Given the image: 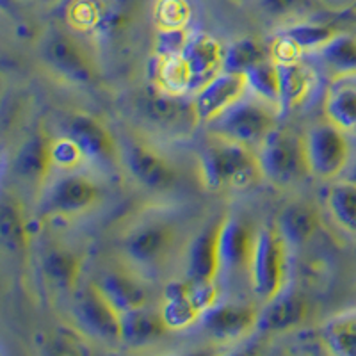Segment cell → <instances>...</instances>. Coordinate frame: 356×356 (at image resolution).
<instances>
[{"label":"cell","mask_w":356,"mask_h":356,"mask_svg":"<svg viewBox=\"0 0 356 356\" xmlns=\"http://www.w3.org/2000/svg\"><path fill=\"white\" fill-rule=\"evenodd\" d=\"M222 54L214 38L193 33L178 56L157 59V84L177 95L198 91L221 72Z\"/></svg>","instance_id":"6da1fadb"},{"label":"cell","mask_w":356,"mask_h":356,"mask_svg":"<svg viewBox=\"0 0 356 356\" xmlns=\"http://www.w3.org/2000/svg\"><path fill=\"white\" fill-rule=\"evenodd\" d=\"M200 177L207 189H248L264 177L257 152L241 143L216 138L200 154Z\"/></svg>","instance_id":"7a4b0ae2"},{"label":"cell","mask_w":356,"mask_h":356,"mask_svg":"<svg viewBox=\"0 0 356 356\" xmlns=\"http://www.w3.org/2000/svg\"><path fill=\"white\" fill-rule=\"evenodd\" d=\"M264 177L278 187H287L303 180L308 170L303 138L285 129H275L257 148Z\"/></svg>","instance_id":"3957f363"},{"label":"cell","mask_w":356,"mask_h":356,"mask_svg":"<svg viewBox=\"0 0 356 356\" xmlns=\"http://www.w3.org/2000/svg\"><path fill=\"white\" fill-rule=\"evenodd\" d=\"M275 127V109L271 104L260 98L257 100L241 98L211 122L214 138L241 143L250 148H259L260 143Z\"/></svg>","instance_id":"277c9868"},{"label":"cell","mask_w":356,"mask_h":356,"mask_svg":"<svg viewBox=\"0 0 356 356\" xmlns=\"http://www.w3.org/2000/svg\"><path fill=\"white\" fill-rule=\"evenodd\" d=\"M285 244L278 228L262 227L255 234L248 271L253 294L266 303L284 291Z\"/></svg>","instance_id":"5b68a950"},{"label":"cell","mask_w":356,"mask_h":356,"mask_svg":"<svg viewBox=\"0 0 356 356\" xmlns=\"http://www.w3.org/2000/svg\"><path fill=\"white\" fill-rule=\"evenodd\" d=\"M134 106L148 125L164 132L187 134L200 123L193 100L186 102L184 95L171 93L159 84L141 89Z\"/></svg>","instance_id":"8992f818"},{"label":"cell","mask_w":356,"mask_h":356,"mask_svg":"<svg viewBox=\"0 0 356 356\" xmlns=\"http://www.w3.org/2000/svg\"><path fill=\"white\" fill-rule=\"evenodd\" d=\"M305 155L312 175L323 180H332L346 171L351 159V148L344 130L328 120L312 127L303 138Z\"/></svg>","instance_id":"52a82bcc"},{"label":"cell","mask_w":356,"mask_h":356,"mask_svg":"<svg viewBox=\"0 0 356 356\" xmlns=\"http://www.w3.org/2000/svg\"><path fill=\"white\" fill-rule=\"evenodd\" d=\"M72 316L86 335L104 342H122V314L102 294L97 284H88L79 291Z\"/></svg>","instance_id":"ba28073f"},{"label":"cell","mask_w":356,"mask_h":356,"mask_svg":"<svg viewBox=\"0 0 356 356\" xmlns=\"http://www.w3.org/2000/svg\"><path fill=\"white\" fill-rule=\"evenodd\" d=\"M100 200V189L84 175H65L50 186L41 205V216H79L91 211Z\"/></svg>","instance_id":"9c48e42d"},{"label":"cell","mask_w":356,"mask_h":356,"mask_svg":"<svg viewBox=\"0 0 356 356\" xmlns=\"http://www.w3.org/2000/svg\"><path fill=\"white\" fill-rule=\"evenodd\" d=\"M41 59L59 77L75 84H91L97 70L81 44L63 33H52L41 43Z\"/></svg>","instance_id":"30bf717a"},{"label":"cell","mask_w":356,"mask_h":356,"mask_svg":"<svg viewBox=\"0 0 356 356\" xmlns=\"http://www.w3.org/2000/svg\"><path fill=\"white\" fill-rule=\"evenodd\" d=\"M177 243V230L170 222H146L123 239V255L130 264L152 267L168 259Z\"/></svg>","instance_id":"8fae6325"},{"label":"cell","mask_w":356,"mask_h":356,"mask_svg":"<svg viewBox=\"0 0 356 356\" xmlns=\"http://www.w3.org/2000/svg\"><path fill=\"white\" fill-rule=\"evenodd\" d=\"M63 136L77 143L88 161L106 164L116 155L114 138L104 123L86 113H72L63 122Z\"/></svg>","instance_id":"7c38bea8"},{"label":"cell","mask_w":356,"mask_h":356,"mask_svg":"<svg viewBox=\"0 0 356 356\" xmlns=\"http://www.w3.org/2000/svg\"><path fill=\"white\" fill-rule=\"evenodd\" d=\"M123 161L138 184L152 191H166L177 180L175 168L152 146L141 141H129L123 150Z\"/></svg>","instance_id":"4fadbf2b"},{"label":"cell","mask_w":356,"mask_h":356,"mask_svg":"<svg viewBox=\"0 0 356 356\" xmlns=\"http://www.w3.org/2000/svg\"><path fill=\"white\" fill-rule=\"evenodd\" d=\"M259 314L248 303H214L200 317L203 330L216 340H237L257 328Z\"/></svg>","instance_id":"5bb4252c"},{"label":"cell","mask_w":356,"mask_h":356,"mask_svg":"<svg viewBox=\"0 0 356 356\" xmlns=\"http://www.w3.org/2000/svg\"><path fill=\"white\" fill-rule=\"evenodd\" d=\"M248 84L244 75L230 72H219L214 79L198 89L193 98L196 116L200 122L211 123L212 120L228 109L232 104L244 97Z\"/></svg>","instance_id":"9a60e30c"},{"label":"cell","mask_w":356,"mask_h":356,"mask_svg":"<svg viewBox=\"0 0 356 356\" xmlns=\"http://www.w3.org/2000/svg\"><path fill=\"white\" fill-rule=\"evenodd\" d=\"M218 237L219 222H216V225L203 228L189 244L184 280L191 287H207V285L216 284V278L221 271Z\"/></svg>","instance_id":"2e32d148"},{"label":"cell","mask_w":356,"mask_h":356,"mask_svg":"<svg viewBox=\"0 0 356 356\" xmlns=\"http://www.w3.org/2000/svg\"><path fill=\"white\" fill-rule=\"evenodd\" d=\"M255 234L239 218H225L219 222L218 251L221 271L237 273L248 267Z\"/></svg>","instance_id":"e0dca14e"},{"label":"cell","mask_w":356,"mask_h":356,"mask_svg":"<svg viewBox=\"0 0 356 356\" xmlns=\"http://www.w3.org/2000/svg\"><path fill=\"white\" fill-rule=\"evenodd\" d=\"M308 317V303L298 292H280L267 301V307L259 314L257 328L267 333H284L300 328Z\"/></svg>","instance_id":"ac0fdd59"},{"label":"cell","mask_w":356,"mask_h":356,"mask_svg":"<svg viewBox=\"0 0 356 356\" xmlns=\"http://www.w3.org/2000/svg\"><path fill=\"white\" fill-rule=\"evenodd\" d=\"M95 284L120 314L146 307L148 303L146 287L129 271L113 269V271L102 273Z\"/></svg>","instance_id":"d6986e66"},{"label":"cell","mask_w":356,"mask_h":356,"mask_svg":"<svg viewBox=\"0 0 356 356\" xmlns=\"http://www.w3.org/2000/svg\"><path fill=\"white\" fill-rule=\"evenodd\" d=\"M337 31L330 25L323 24H300L285 29L280 34L275 47V61L296 59L298 54L308 50H319L324 43H328Z\"/></svg>","instance_id":"ffe728a7"},{"label":"cell","mask_w":356,"mask_h":356,"mask_svg":"<svg viewBox=\"0 0 356 356\" xmlns=\"http://www.w3.org/2000/svg\"><path fill=\"white\" fill-rule=\"evenodd\" d=\"M203 310L198 307L186 280L170 282L164 289L161 316L170 330H184L200 321Z\"/></svg>","instance_id":"44dd1931"},{"label":"cell","mask_w":356,"mask_h":356,"mask_svg":"<svg viewBox=\"0 0 356 356\" xmlns=\"http://www.w3.org/2000/svg\"><path fill=\"white\" fill-rule=\"evenodd\" d=\"M319 228V214L312 205L294 202L278 216V232L291 246H305Z\"/></svg>","instance_id":"7402d4cb"},{"label":"cell","mask_w":356,"mask_h":356,"mask_svg":"<svg viewBox=\"0 0 356 356\" xmlns=\"http://www.w3.org/2000/svg\"><path fill=\"white\" fill-rule=\"evenodd\" d=\"M50 143L52 139L47 138L44 134H36L33 138H29L20 146L13 162L15 173L27 182H43L52 170Z\"/></svg>","instance_id":"603a6c76"},{"label":"cell","mask_w":356,"mask_h":356,"mask_svg":"<svg viewBox=\"0 0 356 356\" xmlns=\"http://www.w3.org/2000/svg\"><path fill=\"white\" fill-rule=\"evenodd\" d=\"M170 330L161 312L141 307L122 314V342L127 346H146L161 339Z\"/></svg>","instance_id":"cb8c5ba5"},{"label":"cell","mask_w":356,"mask_h":356,"mask_svg":"<svg viewBox=\"0 0 356 356\" xmlns=\"http://www.w3.org/2000/svg\"><path fill=\"white\" fill-rule=\"evenodd\" d=\"M280 82L278 107L284 113L296 109L312 89V73L298 59L276 61Z\"/></svg>","instance_id":"d4e9b609"},{"label":"cell","mask_w":356,"mask_h":356,"mask_svg":"<svg viewBox=\"0 0 356 356\" xmlns=\"http://www.w3.org/2000/svg\"><path fill=\"white\" fill-rule=\"evenodd\" d=\"M81 259L63 246H52L44 251L41 269L44 278L57 289H73L81 276Z\"/></svg>","instance_id":"484cf974"},{"label":"cell","mask_w":356,"mask_h":356,"mask_svg":"<svg viewBox=\"0 0 356 356\" xmlns=\"http://www.w3.org/2000/svg\"><path fill=\"white\" fill-rule=\"evenodd\" d=\"M326 351L337 356H356V310L332 317L321 328Z\"/></svg>","instance_id":"4316f807"},{"label":"cell","mask_w":356,"mask_h":356,"mask_svg":"<svg viewBox=\"0 0 356 356\" xmlns=\"http://www.w3.org/2000/svg\"><path fill=\"white\" fill-rule=\"evenodd\" d=\"M0 237L6 250L13 255H22L29 248V232L22 209L15 200L4 198L0 205Z\"/></svg>","instance_id":"83f0119b"},{"label":"cell","mask_w":356,"mask_h":356,"mask_svg":"<svg viewBox=\"0 0 356 356\" xmlns=\"http://www.w3.org/2000/svg\"><path fill=\"white\" fill-rule=\"evenodd\" d=\"M319 56L324 66L337 77L353 75L356 73V38L337 33L321 47Z\"/></svg>","instance_id":"f1b7e54d"},{"label":"cell","mask_w":356,"mask_h":356,"mask_svg":"<svg viewBox=\"0 0 356 356\" xmlns=\"http://www.w3.org/2000/svg\"><path fill=\"white\" fill-rule=\"evenodd\" d=\"M324 114L330 123L344 132L356 130V88L339 86L332 89L324 102Z\"/></svg>","instance_id":"f546056e"},{"label":"cell","mask_w":356,"mask_h":356,"mask_svg":"<svg viewBox=\"0 0 356 356\" xmlns=\"http://www.w3.org/2000/svg\"><path fill=\"white\" fill-rule=\"evenodd\" d=\"M328 209L340 228L356 234V182L340 180L328 191Z\"/></svg>","instance_id":"4dcf8cb0"},{"label":"cell","mask_w":356,"mask_h":356,"mask_svg":"<svg viewBox=\"0 0 356 356\" xmlns=\"http://www.w3.org/2000/svg\"><path fill=\"white\" fill-rule=\"evenodd\" d=\"M267 59L266 49L255 38H241L237 41H232L228 49L222 54V72L239 73L244 75L250 68L259 65L260 61Z\"/></svg>","instance_id":"1f68e13d"},{"label":"cell","mask_w":356,"mask_h":356,"mask_svg":"<svg viewBox=\"0 0 356 356\" xmlns=\"http://www.w3.org/2000/svg\"><path fill=\"white\" fill-rule=\"evenodd\" d=\"M244 79H246L248 89H251L257 98L271 104V106H278L280 82L275 59L267 57V59L260 61L259 65H255L244 73Z\"/></svg>","instance_id":"d6a6232c"},{"label":"cell","mask_w":356,"mask_h":356,"mask_svg":"<svg viewBox=\"0 0 356 356\" xmlns=\"http://www.w3.org/2000/svg\"><path fill=\"white\" fill-rule=\"evenodd\" d=\"M191 17L187 0H159L155 20L159 29H186Z\"/></svg>","instance_id":"836d02e7"},{"label":"cell","mask_w":356,"mask_h":356,"mask_svg":"<svg viewBox=\"0 0 356 356\" xmlns=\"http://www.w3.org/2000/svg\"><path fill=\"white\" fill-rule=\"evenodd\" d=\"M50 161H52V168L70 171L75 170L84 161V154L77 146V143L66 136H61L59 139H52L50 143Z\"/></svg>","instance_id":"e575fe53"},{"label":"cell","mask_w":356,"mask_h":356,"mask_svg":"<svg viewBox=\"0 0 356 356\" xmlns=\"http://www.w3.org/2000/svg\"><path fill=\"white\" fill-rule=\"evenodd\" d=\"M187 29H159L155 38V56L157 59H170L182 52L189 41Z\"/></svg>","instance_id":"d590c367"},{"label":"cell","mask_w":356,"mask_h":356,"mask_svg":"<svg viewBox=\"0 0 356 356\" xmlns=\"http://www.w3.org/2000/svg\"><path fill=\"white\" fill-rule=\"evenodd\" d=\"M303 0H260V8L271 15V17H282L287 15L292 9L298 8Z\"/></svg>","instance_id":"8d00e7d4"},{"label":"cell","mask_w":356,"mask_h":356,"mask_svg":"<svg viewBox=\"0 0 356 356\" xmlns=\"http://www.w3.org/2000/svg\"><path fill=\"white\" fill-rule=\"evenodd\" d=\"M348 168H351V171H353V173L348 177V180H353V182H356V161L355 162L349 161Z\"/></svg>","instance_id":"74e56055"}]
</instances>
